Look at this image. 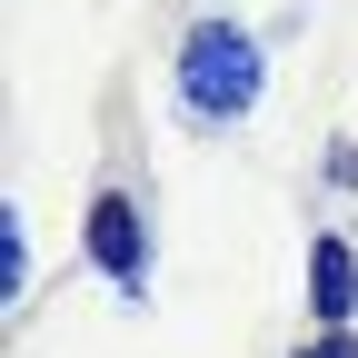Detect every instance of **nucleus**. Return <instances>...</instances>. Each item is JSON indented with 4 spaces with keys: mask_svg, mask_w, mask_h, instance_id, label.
I'll list each match as a JSON object with an SVG mask.
<instances>
[{
    "mask_svg": "<svg viewBox=\"0 0 358 358\" xmlns=\"http://www.w3.org/2000/svg\"><path fill=\"white\" fill-rule=\"evenodd\" d=\"M0 299H30V229H20V209H0Z\"/></svg>",
    "mask_w": 358,
    "mask_h": 358,
    "instance_id": "obj_4",
    "label": "nucleus"
},
{
    "mask_svg": "<svg viewBox=\"0 0 358 358\" xmlns=\"http://www.w3.org/2000/svg\"><path fill=\"white\" fill-rule=\"evenodd\" d=\"M299 358H358V329H319V338H308Z\"/></svg>",
    "mask_w": 358,
    "mask_h": 358,
    "instance_id": "obj_5",
    "label": "nucleus"
},
{
    "mask_svg": "<svg viewBox=\"0 0 358 358\" xmlns=\"http://www.w3.org/2000/svg\"><path fill=\"white\" fill-rule=\"evenodd\" d=\"M259 90H268L259 30H239V20H189L179 30V100H189L199 129H239L259 110Z\"/></svg>",
    "mask_w": 358,
    "mask_h": 358,
    "instance_id": "obj_1",
    "label": "nucleus"
},
{
    "mask_svg": "<svg viewBox=\"0 0 358 358\" xmlns=\"http://www.w3.org/2000/svg\"><path fill=\"white\" fill-rule=\"evenodd\" d=\"M308 319H319V329H348L358 319V249L338 229L308 239Z\"/></svg>",
    "mask_w": 358,
    "mask_h": 358,
    "instance_id": "obj_3",
    "label": "nucleus"
},
{
    "mask_svg": "<svg viewBox=\"0 0 358 358\" xmlns=\"http://www.w3.org/2000/svg\"><path fill=\"white\" fill-rule=\"evenodd\" d=\"M329 179H338V189H358V140H329Z\"/></svg>",
    "mask_w": 358,
    "mask_h": 358,
    "instance_id": "obj_6",
    "label": "nucleus"
},
{
    "mask_svg": "<svg viewBox=\"0 0 358 358\" xmlns=\"http://www.w3.org/2000/svg\"><path fill=\"white\" fill-rule=\"evenodd\" d=\"M80 259L100 268L120 299L150 289V219H140V199H129L120 179H110V189H90V209H80Z\"/></svg>",
    "mask_w": 358,
    "mask_h": 358,
    "instance_id": "obj_2",
    "label": "nucleus"
}]
</instances>
